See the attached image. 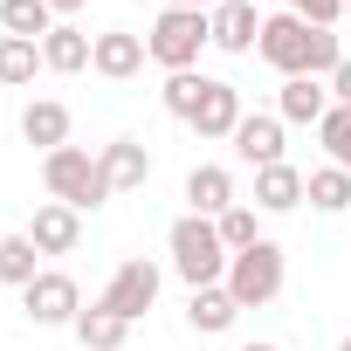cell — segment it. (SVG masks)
I'll return each instance as SVG.
<instances>
[{
    "label": "cell",
    "mask_w": 351,
    "mask_h": 351,
    "mask_svg": "<svg viewBox=\"0 0 351 351\" xmlns=\"http://www.w3.org/2000/svg\"><path fill=\"white\" fill-rule=\"evenodd\" d=\"M165 255H172V269H180L186 289H214V282H228V262H234L228 241H221V228L200 221V214H180V221H172Z\"/></svg>",
    "instance_id": "6da1fadb"
},
{
    "label": "cell",
    "mask_w": 351,
    "mask_h": 351,
    "mask_svg": "<svg viewBox=\"0 0 351 351\" xmlns=\"http://www.w3.org/2000/svg\"><path fill=\"white\" fill-rule=\"evenodd\" d=\"M200 49H214V14H200V8H165V14L145 28V56H152L165 76L193 69Z\"/></svg>",
    "instance_id": "7a4b0ae2"
},
{
    "label": "cell",
    "mask_w": 351,
    "mask_h": 351,
    "mask_svg": "<svg viewBox=\"0 0 351 351\" xmlns=\"http://www.w3.org/2000/svg\"><path fill=\"white\" fill-rule=\"evenodd\" d=\"M42 186H49V200H62V207H76V214H97V207L110 200L104 165H97L83 145H62V152L42 158Z\"/></svg>",
    "instance_id": "3957f363"
},
{
    "label": "cell",
    "mask_w": 351,
    "mask_h": 351,
    "mask_svg": "<svg viewBox=\"0 0 351 351\" xmlns=\"http://www.w3.org/2000/svg\"><path fill=\"white\" fill-rule=\"evenodd\" d=\"M282 282H289V262H282V248L262 234L255 248H241V255L228 262V282H221V289H228L241 310H262V303L282 296Z\"/></svg>",
    "instance_id": "277c9868"
},
{
    "label": "cell",
    "mask_w": 351,
    "mask_h": 351,
    "mask_svg": "<svg viewBox=\"0 0 351 351\" xmlns=\"http://www.w3.org/2000/svg\"><path fill=\"white\" fill-rule=\"evenodd\" d=\"M310 49H317V28L303 21V14H269L262 21V42H255V56L269 62V69H282V76H310Z\"/></svg>",
    "instance_id": "5b68a950"
},
{
    "label": "cell",
    "mask_w": 351,
    "mask_h": 351,
    "mask_svg": "<svg viewBox=\"0 0 351 351\" xmlns=\"http://www.w3.org/2000/svg\"><path fill=\"white\" fill-rule=\"evenodd\" d=\"M104 310H117L124 324H138L152 303H158V262H145V255H131V262H117V276L104 282V296H97Z\"/></svg>",
    "instance_id": "8992f818"
},
{
    "label": "cell",
    "mask_w": 351,
    "mask_h": 351,
    "mask_svg": "<svg viewBox=\"0 0 351 351\" xmlns=\"http://www.w3.org/2000/svg\"><path fill=\"white\" fill-rule=\"evenodd\" d=\"M21 317H28V324H76V317H83V289H76V276L42 269V276L21 289Z\"/></svg>",
    "instance_id": "52a82bcc"
},
{
    "label": "cell",
    "mask_w": 351,
    "mask_h": 351,
    "mask_svg": "<svg viewBox=\"0 0 351 351\" xmlns=\"http://www.w3.org/2000/svg\"><path fill=\"white\" fill-rule=\"evenodd\" d=\"M228 145H234V158L255 165V172H262V165H282V117H276V110H248Z\"/></svg>",
    "instance_id": "ba28073f"
},
{
    "label": "cell",
    "mask_w": 351,
    "mask_h": 351,
    "mask_svg": "<svg viewBox=\"0 0 351 351\" xmlns=\"http://www.w3.org/2000/svg\"><path fill=\"white\" fill-rule=\"evenodd\" d=\"M42 255H76V241H83V214L76 207H62V200H42L35 207V221L21 228Z\"/></svg>",
    "instance_id": "9c48e42d"
},
{
    "label": "cell",
    "mask_w": 351,
    "mask_h": 351,
    "mask_svg": "<svg viewBox=\"0 0 351 351\" xmlns=\"http://www.w3.org/2000/svg\"><path fill=\"white\" fill-rule=\"evenodd\" d=\"M90 69H97V76H110V83L138 76V69H145V35H138V28H104V35H97V49H90Z\"/></svg>",
    "instance_id": "30bf717a"
},
{
    "label": "cell",
    "mask_w": 351,
    "mask_h": 351,
    "mask_svg": "<svg viewBox=\"0 0 351 351\" xmlns=\"http://www.w3.org/2000/svg\"><path fill=\"white\" fill-rule=\"evenodd\" d=\"M262 21H269V14H255V0H221V8H214V49H228V56H255Z\"/></svg>",
    "instance_id": "8fae6325"
},
{
    "label": "cell",
    "mask_w": 351,
    "mask_h": 351,
    "mask_svg": "<svg viewBox=\"0 0 351 351\" xmlns=\"http://www.w3.org/2000/svg\"><path fill=\"white\" fill-rule=\"evenodd\" d=\"M97 165H104V186H110V193H131V186L152 180V152H145L138 138H110V145L97 152Z\"/></svg>",
    "instance_id": "7c38bea8"
},
{
    "label": "cell",
    "mask_w": 351,
    "mask_h": 351,
    "mask_svg": "<svg viewBox=\"0 0 351 351\" xmlns=\"http://www.w3.org/2000/svg\"><path fill=\"white\" fill-rule=\"evenodd\" d=\"M228 207H234V172H228V165H193V172H186V214L221 221Z\"/></svg>",
    "instance_id": "4fadbf2b"
},
{
    "label": "cell",
    "mask_w": 351,
    "mask_h": 351,
    "mask_svg": "<svg viewBox=\"0 0 351 351\" xmlns=\"http://www.w3.org/2000/svg\"><path fill=\"white\" fill-rule=\"evenodd\" d=\"M324 110H330V83H317V76H282V97H276V117H282V124H324Z\"/></svg>",
    "instance_id": "5bb4252c"
},
{
    "label": "cell",
    "mask_w": 351,
    "mask_h": 351,
    "mask_svg": "<svg viewBox=\"0 0 351 351\" xmlns=\"http://www.w3.org/2000/svg\"><path fill=\"white\" fill-rule=\"evenodd\" d=\"M241 117H248V110H241V90L214 76V83H207V97H200V110H193V131H200V138H234V124H241Z\"/></svg>",
    "instance_id": "9a60e30c"
},
{
    "label": "cell",
    "mask_w": 351,
    "mask_h": 351,
    "mask_svg": "<svg viewBox=\"0 0 351 351\" xmlns=\"http://www.w3.org/2000/svg\"><path fill=\"white\" fill-rule=\"evenodd\" d=\"M90 49H97V35H83V28L56 21V28L42 35V69H56V76H76V69H90Z\"/></svg>",
    "instance_id": "2e32d148"
},
{
    "label": "cell",
    "mask_w": 351,
    "mask_h": 351,
    "mask_svg": "<svg viewBox=\"0 0 351 351\" xmlns=\"http://www.w3.org/2000/svg\"><path fill=\"white\" fill-rule=\"evenodd\" d=\"M21 138H28V145H42V158H49V152H62V145H69V104L35 97V104L21 110Z\"/></svg>",
    "instance_id": "e0dca14e"
},
{
    "label": "cell",
    "mask_w": 351,
    "mask_h": 351,
    "mask_svg": "<svg viewBox=\"0 0 351 351\" xmlns=\"http://www.w3.org/2000/svg\"><path fill=\"white\" fill-rule=\"evenodd\" d=\"M303 207V172L282 158V165H262L255 172V214H289Z\"/></svg>",
    "instance_id": "ac0fdd59"
},
{
    "label": "cell",
    "mask_w": 351,
    "mask_h": 351,
    "mask_svg": "<svg viewBox=\"0 0 351 351\" xmlns=\"http://www.w3.org/2000/svg\"><path fill=\"white\" fill-rule=\"evenodd\" d=\"M234 317H241V303L214 282V289H193L186 296V324L200 330V337H221V330H234Z\"/></svg>",
    "instance_id": "d6986e66"
},
{
    "label": "cell",
    "mask_w": 351,
    "mask_h": 351,
    "mask_svg": "<svg viewBox=\"0 0 351 351\" xmlns=\"http://www.w3.org/2000/svg\"><path fill=\"white\" fill-rule=\"evenodd\" d=\"M69 330H76V344H83V351H124V337H131V324H124L117 310H104V303H90Z\"/></svg>",
    "instance_id": "ffe728a7"
},
{
    "label": "cell",
    "mask_w": 351,
    "mask_h": 351,
    "mask_svg": "<svg viewBox=\"0 0 351 351\" xmlns=\"http://www.w3.org/2000/svg\"><path fill=\"white\" fill-rule=\"evenodd\" d=\"M303 200H310L317 214H351V172H344V165L303 172Z\"/></svg>",
    "instance_id": "44dd1931"
},
{
    "label": "cell",
    "mask_w": 351,
    "mask_h": 351,
    "mask_svg": "<svg viewBox=\"0 0 351 351\" xmlns=\"http://www.w3.org/2000/svg\"><path fill=\"white\" fill-rule=\"evenodd\" d=\"M42 276V248L28 241V234H0V282L8 289H28Z\"/></svg>",
    "instance_id": "7402d4cb"
},
{
    "label": "cell",
    "mask_w": 351,
    "mask_h": 351,
    "mask_svg": "<svg viewBox=\"0 0 351 351\" xmlns=\"http://www.w3.org/2000/svg\"><path fill=\"white\" fill-rule=\"evenodd\" d=\"M0 28L21 35V42H42L56 28V8H49V0H0Z\"/></svg>",
    "instance_id": "603a6c76"
},
{
    "label": "cell",
    "mask_w": 351,
    "mask_h": 351,
    "mask_svg": "<svg viewBox=\"0 0 351 351\" xmlns=\"http://www.w3.org/2000/svg\"><path fill=\"white\" fill-rule=\"evenodd\" d=\"M35 69H42V42L0 35V83H8V90H21V83H35Z\"/></svg>",
    "instance_id": "cb8c5ba5"
},
{
    "label": "cell",
    "mask_w": 351,
    "mask_h": 351,
    "mask_svg": "<svg viewBox=\"0 0 351 351\" xmlns=\"http://www.w3.org/2000/svg\"><path fill=\"white\" fill-rule=\"evenodd\" d=\"M207 83L214 76H200V69H180V76H165V90H158V104L180 117V124H193V110H200V97H207Z\"/></svg>",
    "instance_id": "d4e9b609"
},
{
    "label": "cell",
    "mask_w": 351,
    "mask_h": 351,
    "mask_svg": "<svg viewBox=\"0 0 351 351\" xmlns=\"http://www.w3.org/2000/svg\"><path fill=\"white\" fill-rule=\"evenodd\" d=\"M214 228H221L228 255H241V248H255V241H262V214H255V207H241V200H234V207H228Z\"/></svg>",
    "instance_id": "484cf974"
},
{
    "label": "cell",
    "mask_w": 351,
    "mask_h": 351,
    "mask_svg": "<svg viewBox=\"0 0 351 351\" xmlns=\"http://www.w3.org/2000/svg\"><path fill=\"white\" fill-rule=\"evenodd\" d=\"M317 138H324V152H330V165H344V172H351V110H344V104H330V110H324V124H317Z\"/></svg>",
    "instance_id": "4316f807"
},
{
    "label": "cell",
    "mask_w": 351,
    "mask_h": 351,
    "mask_svg": "<svg viewBox=\"0 0 351 351\" xmlns=\"http://www.w3.org/2000/svg\"><path fill=\"white\" fill-rule=\"evenodd\" d=\"M289 14H303L310 28H337L344 21V0H289Z\"/></svg>",
    "instance_id": "83f0119b"
},
{
    "label": "cell",
    "mask_w": 351,
    "mask_h": 351,
    "mask_svg": "<svg viewBox=\"0 0 351 351\" xmlns=\"http://www.w3.org/2000/svg\"><path fill=\"white\" fill-rule=\"evenodd\" d=\"M330 104H344V110H351V56H344V62H337V76H330Z\"/></svg>",
    "instance_id": "f1b7e54d"
},
{
    "label": "cell",
    "mask_w": 351,
    "mask_h": 351,
    "mask_svg": "<svg viewBox=\"0 0 351 351\" xmlns=\"http://www.w3.org/2000/svg\"><path fill=\"white\" fill-rule=\"evenodd\" d=\"M165 8H200V14H214L221 0H165Z\"/></svg>",
    "instance_id": "f546056e"
},
{
    "label": "cell",
    "mask_w": 351,
    "mask_h": 351,
    "mask_svg": "<svg viewBox=\"0 0 351 351\" xmlns=\"http://www.w3.org/2000/svg\"><path fill=\"white\" fill-rule=\"evenodd\" d=\"M49 8H56V14H76V8H83V0H49Z\"/></svg>",
    "instance_id": "4dcf8cb0"
},
{
    "label": "cell",
    "mask_w": 351,
    "mask_h": 351,
    "mask_svg": "<svg viewBox=\"0 0 351 351\" xmlns=\"http://www.w3.org/2000/svg\"><path fill=\"white\" fill-rule=\"evenodd\" d=\"M241 351H282V344H269V337H255V344H241Z\"/></svg>",
    "instance_id": "1f68e13d"
},
{
    "label": "cell",
    "mask_w": 351,
    "mask_h": 351,
    "mask_svg": "<svg viewBox=\"0 0 351 351\" xmlns=\"http://www.w3.org/2000/svg\"><path fill=\"white\" fill-rule=\"evenodd\" d=\"M344 21H351V0H344Z\"/></svg>",
    "instance_id": "d6a6232c"
},
{
    "label": "cell",
    "mask_w": 351,
    "mask_h": 351,
    "mask_svg": "<svg viewBox=\"0 0 351 351\" xmlns=\"http://www.w3.org/2000/svg\"><path fill=\"white\" fill-rule=\"evenodd\" d=\"M337 351H351V337H344V344H337Z\"/></svg>",
    "instance_id": "836d02e7"
}]
</instances>
